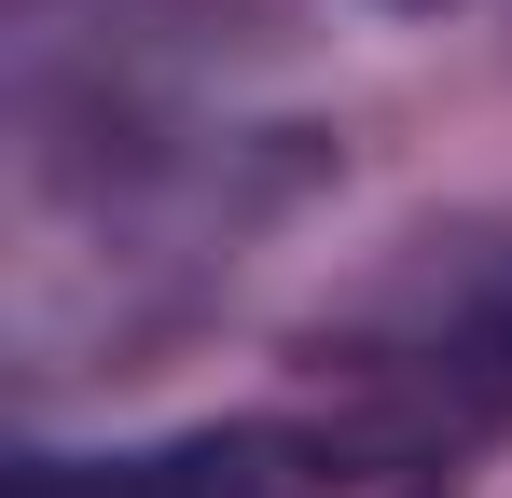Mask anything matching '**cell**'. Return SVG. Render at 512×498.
<instances>
[{
	"instance_id": "obj_1",
	"label": "cell",
	"mask_w": 512,
	"mask_h": 498,
	"mask_svg": "<svg viewBox=\"0 0 512 498\" xmlns=\"http://www.w3.org/2000/svg\"><path fill=\"white\" fill-rule=\"evenodd\" d=\"M14 498H429V485L333 429H180L125 457H42Z\"/></svg>"
},
{
	"instance_id": "obj_2",
	"label": "cell",
	"mask_w": 512,
	"mask_h": 498,
	"mask_svg": "<svg viewBox=\"0 0 512 498\" xmlns=\"http://www.w3.org/2000/svg\"><path fill=\"white\" fill-rule=\"evenodd\" d=\"M388 14H443V0H388Z\"/></svg>"
}]
</instances>
